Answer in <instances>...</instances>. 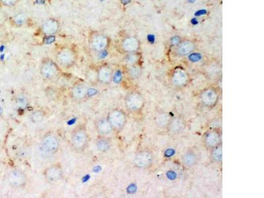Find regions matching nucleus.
I'll return each mask as SVG.
<instances>
[{"mask_svg": "<svg viewBox=\"0 0 264 198\" xmlns=\"http://www.w3.org/2000/svg\"><path fill=\"white\" fill-rule=\"evenodd\" d=\"M125 106L132 112L140 110L143 106V98L140 93H132L125 98Z\"/></svg>", "mask_w": 264, "mask_h": 198, "instance_id": "1", "label": "nucleus"}, {"mask_svg": "<svg viewBox=\"0 0 264 198\" xmlns=\"http://www.w3.org/2000/svg\"><path fill=\"white\" fill-rule=\"evenodd\" d=\"M88 140V135L86 132L79 129L73 132L71 135V143L77 149H81L86 145Z\"/></svg>", "mask_w": 264, "mask_h": 198, "instance_id": "2", "label": "nucleus"}, {"mask_svg": "<svg viewBox=\"0 0 264 198\" xmlns=\"http://www.w3.org/2000/svg\"><path fill=\"white\" fill-rule=\"evenodd\" d=\"M109 122L110 123L112 128L116 130H121L125 124V116L120 110H114L111 112L109 115Z\"/></svg>", "mask_w": 264, "mask_h": 198, "instance_id": "3", "label": "nucleus"}, {"mask_svg": "<svg viewBox=\"0 0 264 198\" xmlns=\"http://www.w3.org/2000/svg\"><path fill=\"white\" fill-rule=\"evenodd\" d=\"M217 91L213 88H209L203 91L200 96L201 101L205 106H213L218 101Z\"/></svg>", "mask_w": 264, "mask_h": 198, "instance_id": "4", "label": "nucleus"}, {"mask_svg": "<svg viewBox=\"0 0 264 198\" xmlns=\"http://www.w3.org/2000/svg\"><path fill=\"white\" fill-rule=\"evenodd\" d=\"M153 161V155L148 150H143L137 154L134 158V163L139 168H147Z\"/></svg>", "mask_w": 264, "mask_h": 198, "instance_id": "5", "label": "nucleus"}, {"mask_svg": "<svg viewBox=\"0 0 264 198\" xmlns=\"http://www.w3.org/2000/svg\"><path fill=\"white\" fill-rule=\"evenodd\" d=\"M9 182L12 186L15 188H19L24 186L26 183V176L19 170H13L9 175Z\"/></svg>", "mask_w": 264, "mask_h": 198, "instance_id": "6", "label": "nucleus"}, {"mask_svg": "<svg viewBox=\"0 0 264 198\" xmlns=\"http://www.w3.org/2000/svg\"><path fill=\"white\" fill-rule=\"evenodd\" d=\"M58 60L63 66L69 67L74 63L75 55L70 50L63 49L58 54Z\"/></svg>", "mask_w": 264, "mask_h": 198, "instance_id": "7", "label": "nucleus"}, {"mask_svg": "<svg viewBox=\"0 0 264 198\" xmlns=\"http://www.w3.org/2000/svg\"><path fill=\"white\" fill-rule=\"evenodd\" d=\"M42 147L48 153H55L59 147V142L58 139L54 135H47L42 140Z\"/></svg>", "mask_w": 264, "mask_h": 198, "instance_id": "8", "label": "nucleus"}, {"mask_svg": "<svg viewBox=\"0 0 264 198\" xmlns=\"http://www.w3.org/2000/svg\"><path fill=\"white\" fill-rule=\"evenodd\" d=\"M62 175V168L59 165H53L48 168L44 172V176L47 180L51 182L58 181Z\"/></svg>", "mask_w": 264, "mask_h": 198, "instance_id": "9", "label": "nucleus"}, {"mask_svg": "<svg viewBox=\"0 0 264 198\" xmlns=\"http://www.w3.org/2000/svg\"><path fill=\"white\" fill-rule=\"evenodd\" d=\"M40 72L45 78H52L57 74L58 67L52 61H46L41 66Z\"/></svg>", "mask_w": 264, "mask_h": 198, "instance_id": "10", "label": "nucleus"}, {"mask_svg": "<svg viewBox=\"0 0 264 198\" xmlns=\"http://www.w3.org/2000/svg\"><path fill=\"white\" fill-rule=\"evenodd\" d=\"M172 81L173 85L176 86V87H183L187 83L188 75L184 70H176L172 75Z\"/></svg>", "mask_w": 264, "mask_h": 198, "instance_id": "11", "label": "nucleus"}, {"mask_svg": "<svg viewBox=\"0 0 264 198\" xmlns=\"http://www.w3.org/2000/svg\"><path fill=\"white\" fill-rule=\"evenodd\" d=\"M220 137L219 133L215 130L207 132L205 136V143L207 147L213 149L220 144Z\"/></svg>", "mask_w": 264, "mask_h": 198, "instance_id": "12", "label": "nucleus"}, {"mask_svg": "<svg viewBox=\"0 0 264 198\" xmlns=\"http://www.w3.org/2000/svg\"><path fill=\"white\" fill-rule=\"evenodd\" d=\"M96 128L98 133L102 135L109 134L113 129L109 120L106 118L98 119L96 122Z\"/></svg>", "mask_w": 264, "mask_h": 198, "instance_id": "13", "label": "nucleus"}, {"mask_svg": "<svg viewBox=\"0 0 264 198\" xmlns=\"http://www.w3.org/2000/svg\"><path fill=\"white\" fill-rule=\"evenodd\" d=\"M108 44L107 38L103 35L95 36L91 41L92 48L97 51H102L105 49Z\"/></svg>", "mask_w": 264, "mask_h": 198, "instance_id": "14", "label": "nucleus"}, {"mask_svg": "<svg viewBox=\"0 0 264 198\" xmlns=\"http://www.w3.org/2000/svg\"><path fill=\"white\" fill-rule=\"evenodd\" d=\"M194 49V45L189 41H185L180 43L176 49V53L180 56H185L192 53Z\"/></svg>", "mask_w": 264, "mask_h": 198, "instance_id": "15", "label": "nucleus"}, {"mask_svg": "<svg viewBox=\"0 0 264 198\" xmlns=\"http://www.w3.org/2000/svg\"><path fill=\"white\" fill-rule=\"evenodd\" d=\"M182 160L186 166L192 167L197 163V157L196 154L193 150H188L183 154Z\"/></svg>", "mask_w": 264, "mask_h": 198, "instance_id": "16", "label": "nucleus"}, {"mask_svg": "<svg viewBox=\"0 0 264 198\" xmlns=\"http://www.w3.org/2000/svg\"><path fill=\"white\" fill-rule=\"evenodd\" d=\"M59 25L57 21L54 19H50L44 23L42 26L43 31L46 34H52L58 31Z\"/></svg>", "mask_w": 264, "mask_h": 198, "instance_id": "17", "label": "nucleus"}, {"mask_svg": "<svg viewBox=\"0 0 264 198\" xmlns=\"http://www.w3.org/2000/svg\"><path fill=\"white\" fill-rule=\"evenodd\" d=\"M138 41L136 38L129 37L123 42L122 47L124 50L128 52H133L138 48Z\"/></svg>", "mask_w": 264, "mask_h": 198, "instance_id": "18", "label": "nucleus"}, {"mask_svg": "<svg viewBox=\"0 0 264 198\" xmlns=\"http://www.w3.org/2000/svg\"><path fill=\"white\" fill-rule=\"evenodd\" d=\"M112 77V71L109 68L103 67L101 68L98 73V79L102 83L109 82Z\"/></svg>", "mask_w": 264, "mask_h": 198, "instance_id": "19", "label": "nucleus"}, {"mask_svg": "<svg viewBox=\"0 0 264 198\" xmlns=\"http://www.w3.org/2000/svg\"><path fill=\"white\" fill-rule=\"evenodd\" d=\"M169 125L170 130L172 133H178L180 132L184 127V122L180 119H175L173 121L170 122Z\"/></svg>", "mask_w": 264, "mask_h": 198, "instance_id": "20", "label": "nucleus"}, {"mask_svg": "<svg viewBox=\"0 0 264 198\" xmlns=\"http://www.w3.org/2000/svg\"><path fill=\"white\" fill-rule=\"evenodd\" d=\"M170 122V116L166 113L160 114L156 118V122L157 123L159 126L161 127L168 126Z\"/></svg>", "mask_w": 264, "mask_h": 198, "instance_id": "21", "label": "nucleus"}, {"mask_svg": "<svg viewBox=\"0 0 264 198\" xmlns=\"http://www.w3.org/2000/svg\"><path fill=\"white\" fill-rule=\"evenodd\" d=\"M72 94L77 99H83L86 94V90L83 86H76L72 90Z\"/></svg>", "mask_w": 264, "mask_h": 198, "instance_id": "22", "label": "nucleus"}, {"mask_svg": "<svg viewBox=\"0 0 264 198\" xmlns=\"http://www.w3.org/2000/svg\"><path fill=\"white\" fill-rule=\"evenodd\" d=\"M222 147L220 144L213 148L211 157L215 162H220L222 161Z\"/></svg>", "mask_w": 264, "mask_h": 198, "instance_id": "23", "label": "nucleus"}, {"mask_svg": "<svg viewBox=\"0 0 264 198\" xmlns=\"http://www.w3.org/2000/svg\"><path fill=\"white\" fill-rule=\"evenodd\" d=\"M97 147L98 150L101 152H106L110 147V142L105 139H98L96 143Z\"/></svg>", "mask_w": 264, "mask_h": 198, "instance_id": "24", "label": "nucleus"}, {"mask_svg": "<svg viewBox=\"0 0 264 198\" xmlns=\"http://www.w3.org/2000/svg\"><path fill=\"white\" fill-rule=\"evenodd\" d=\"M220 69L217 65L216 64H212L210 65L207 69V75H209L211 77H215L219 74Z\"/></svg>", "mask_w": 264, "mask_h": 198, "instance_id": "25", "label": "nucleus"}, {"mask_svg": "<svg viewBox=\"0 0 264 198\" xmlns=\"http://www.w3.org/2000/svg\"><path fill=\"white\" fill-rule=\"evenodd\" d=\"M141 70L139 67L132 66L129 69V74L133 79H136L140 75Z\"/></svg>", "mask_w": 264, "mask_h": 198, "instance_id": "26", "label": "nucleus"}, {"mask_svg": "<svg viewBox=\"0 0 264 198\" xmlns=\"http://www.w3.org/2000/svg\"><path fill=\"white\" fill-rule=\"evenodd\" d=\"M26 21V17L24 14L20 13L17 15L14 18V22L17 25H22Z\"/></svg>", "mask_w": 264, "mask_h": 198, "instance_id": "27", "label": "nucleus"}, {"mask_svg": "<svg viewBox=\"0 0 264 198\" xmlns=\"http://www.w3.org/2000/svg\"><path fill=\"white\" fill-rule=\"evenodd\" d=\"M17 104L20 105L21 107H26L29 105V101L28 99L24 96H19L17 98Z\"/></svg>", "mask_w": 264, "mask_h": 198, "instance_id": "28", "label": "nucleus"}, {"mask_svg": "<svg viewBox=\"0 0 264 198\" xmlns=\"http://www.w3.org/2000/svg\"><path fill=\"white\" fill-rule=\"evenodd\" d=\"M201 59V55L198 53L190 54L189 55V59L192 62H197Z\"/></svg>", "mask_w": 264, "mask_h": 198, "instance_id": "29", "label": "nucleus"}, {"mask_svg": "<svg viewBox=\"0 0 264 198\" xmlns=\"http://www.w3.org/2000/svg\"><path fill=\"white\" fill-rule=\"evenodd\" d=\"M43 115L40 112H36L34 113L32 116V120L34 122H38L42 119Z\"/></svg>", "mask_w": 264, "mask_h": 198, "instance_id": "30", "label": "nucleus"}, {"mask_svg": "<svg viewBox=\"0 0 264 198\" xmlns=\"http://www.w3.org/2000/svg\"><path fill=\"white\" fill-rule=\"evenodd\" d=\"M137 56L135 54H129L126 58V61L129 63H135L137 61Z\"/></svg>", "mask_w": 264, "mask_h": 198, "instance_id": "31", "label": "nucleus"}, {"mask_svg": "<svg viewBox=\"0 0 264 198\" xmlns=\"http://www.w3.org/2000/svg\"><path fill=\"white\" fill-rule=\"evenodd\" d=\"M17 0H0V2H1L3 5L8 7L13 6L17 3Z\"/></svg>", "mask_w": 264, "mask_h": 198, "instance_id": "32", "label": "nucleus"}, {"mask_svg": "<svg viewBox=\"0 0 264 198\" xmlns=\"http://www.w3.org/2000/svg\"><path fill=\"white\" fill-rule=\"evenodd\" d=\"M122 80V74L120 71H116L114 75V81L116 83H119Z\"/></svg>", "mask_w": 264, "mask_h": 198, "instance_id": "33", "label": "nucleus"}, {"mask_svg": "<svg viewBox=\"0 0 264 198\" xmlns=\"http://www.w3.org/2000/svg\"><path fill=\"white\" fill-rule=\"evenodd\" d=\"M96 93H97V91L95 89H89L88 90H86V94H88V95H89V96H93Z\"/></svg>", "mask_w": 264, "mask_h": 198, "instance_id": "34", "label": "nucleus"}, {"mask_svg": "<svg viewBox=\"0 0 264 198\" xmlns=\"http://www.w3.org/2000/svg\"><path fill=\"white\" fill-rule=\"evenodd\" d=\"M179 41H180V39H179V38L178 36H175V37H174L172 39V43L173 44H174V45L178 44Z\"/></svg>", "mask_w": 264, "mask_h": 198, "instance_id": "35", "label": "nucleus"}, {"mask_svg": "<svg viewBox=\"0 0 264 198\" xmlns=\"http://www.w3.org/2000/svg\"><path fill=\"white\" fill-rule=\"evenodd\" d=\"M129 1H130V0H122V2L124 3V4H125V3H128Z\"/></svg>", "mask_w": 264, "mask_h": 198, "instance_id": "36", "label": "nucleus"}]
</instances>
